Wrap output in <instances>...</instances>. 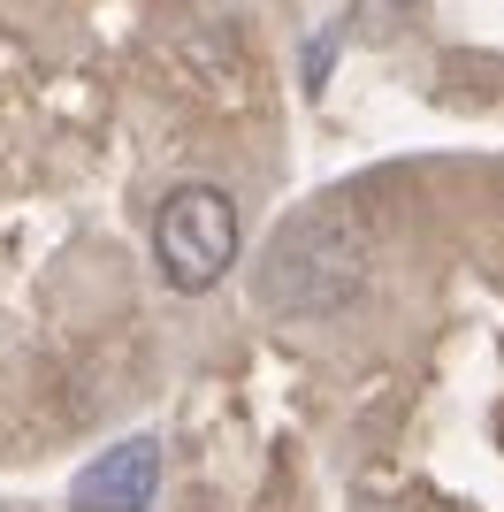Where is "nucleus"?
Instances as JSON below:
<instances>
[{"label":"nucleus","instance_id":"1","mask_svg":"<svg viewBox=\"0 0 504 512\" xmlns=\"http://www.w3.org/2000/svg\"><path fill=\"white\" fill-rule=\"evenodd\" d=\"M367 276H375V237L344 199H329L275 230L260 260V306L275 321H329L367 291Z\"/></svg>","mask_w":504,"mask_h":512},{"label":"nucleus","instance_id":"2","mask_svg":"<svg viewBox=\"0 0 504 512\" xmlns=\"http://www.w3.org/2000/svg\"><path fill=\"white\" fill-rule=\"evenodd\" d=\"M237 245H245V230H237V199L222 192V184H176V192L161 199V214H153L161 283L184 291V299H199V291H214V283L230 276Z\"/></svg>","mask_w":504,"mask_h":512},{"label":"nucleus","instance_id":"3","mask_svg":"<svg viewBox=\"0 0 504 512\" xmlns=\"http://www.w3.org/2000/svg\"><path fill=\"white\" fill-rule=\"evenodd\" d=\"M153 497H161V444H153V436L107 444L100 459L69 482V512H153Z\"/></svg>","mask_w":504,"mask_h":512}]
</instances>
